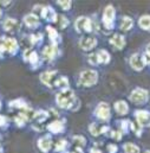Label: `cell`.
<instances>
[{"label":"cell","mask_w":150,"mask_h":153,"mask_svg":"<svg viewBox=\"0 0 150 153\" xmlns=\"http://www.w3.org/2000/svg\"><path fill=\"white\" fill-rule=\"evenodd\" d=\"M57 105L62 108H70L76 101L75 93L71 89H65L57 95Z\"/></svg>","instance_id":"obj_1"},{"label":"cell","mask_w":150,"mask_h":153,"mask_svg":"<svg viewBox=\"0 0 150 153\" xmlns=\"http://www.w3.org/2000/svg\"><path fill=\"white\" fill-rule=\"evenodd\" d=\"M80 83L83 85H86V87H90V85H93L97 83V79H98V74L95 71V70H85L80 74Z\"/></svg>","instance_id":"obj_2"},{"label":"cell","mask_w":150,"mask_h":153,"mask_svg":"<svg viewBox=\"0 0 150 153\" xmlns=\"http://www.w3.org/2000/svg\"><path fill=\"white\" fill-rule=\"evenodd\" d=\"M148 99V91L142 89V88H136L131 91L130 94V100L134 102V103H144Z\"/></svg>","instance_id":"obj_3"},{"label":"cell","mask_w":150,"mask_h":153,"mask_svg":"<svg viewBox=\"0 0 150 153\" xmlns=\"http://www.w3.org/2000/svg\"><path fill=\"white\" fill-rule=\"evenodd\" d=\"M0 48L2 51H8L10 53H14L18 49V43L14 38L2 37L0 39Z\"/></svg>","instance_id":"obj_4"},{"label":"cell","mask_w":150,"mask_h":153,"mask_svg":"<svg viewBox=\"0 0 150 153\" xmlns=\"http://www.w3.org/2000/svg\"><path fill=\"white\" fill-rule=\"evenodd\" d=\"M75 27L78 32H82V31H86V32H90L92 30V23L89 18H85V17H79L75 23Z\"/></svg>","instance_id":"obj_5"},{"label":"cell","mask_w":150,"mask_h":153,"mask_svg":"<svg viewBox=\"0 0 150 153\" xmlns=\"http://www.w3.org/2000/svg\"><path fill=\"white\" fill-rule=\"evenodd\" d=\"M113 19H115V8L111 5L107 6L103 14V23L108 29H111L113 26Z\"/></svg>","instance_id":"obj_6"},{"label":"cell","mask_w":150,"mask_h":153,"mask_svg":"<svg viewBox=\"0 0 150 153\" xmlns=\"http://www.w3.org/2000/svg\"><path fill=\"white\" fill-rule=\"evenodd\" d=\"M96 115L102 120L109 119L110 117V107H109V105L105 103V102H101L96 108Z\"/></svg>","instance_id":"obj_7"},{"label":"cell","mask_w":150,"mask_h":153,"mask_svg":"<svg viewBox=\"0 0 150 153\" xmlns=\"http://www.w3.org/2000/svg\"><path fill=\"white\" fill-rule=\"evenodd\" d=\"M136 119L141 127H148L150 126V113L147 111H137Z\"/></svg>","instance_id":"obj_8"},{"label":"cell","mask_w":150,"mask_h":153,"mask_svg":"<svg viewBox=\"0 0 150 153\" xmlns=\"http://www.w3.org/2000/svg\"><path fill=\"white\" fill-rule=\"evenodd\" d=\"M97 45V40L95 37H83L79 42V46L83 50H91Z\"/></svg>","instance_id":"obj_9"},{"label":"cell","mask_w":150,"mask_h":153,"mask_svg":"<svg viewBox=\"0 0 150 153\" xmlns=\"http://www.w3.org/2000/svg\"><path fill=\"white\" fill-rule=\"evenodd\" d=\"M130 65L132 67V69H135V70H137V71L142 70V69H143V67H144L143 58H142L138 53L132 55V56L130 57Z\"/></svg>","instance_id":"obj_10"},{"label":"cell","mask_w":150,"mask_h":153,"mask_svg":"<svg viewBox=\"0 0 150 153\" xmlns=\"http://www.w3.org/2000/svg\"><path fill=\"white\" fill-rule=\"evenodd\" d=\"M2 26H4V29H5L6 31L13 32V31H15V30L19 27V23H18L15 19H13V18H7V19L4 22Z\"/></svg>","instance_id":"obj_11"},{"label":"cell","mask_w":150,"mask_h":153,"mask_svg":"<svg viewBox=\"0 0 150 153\" xmlns=\"http://www.w3.org/2000/svg\"><path fill=\"white\" fill-rule=\"evenodd\" d=\"M110 44L113 45L116 49H118V50H121V49H123L124 48V45H125V39L123 36H121V35H113V37L110 39Z\"/></svg>","instance_id":"obj_12"},{"label":"cell","mask_w":150,"mask_h":153,"mask_svg":"<svg viewBox=\"0 0 150 153\" xmlns=\"http://www.w3.org/2000/svg\"><path fill=\"white\" fill-rule=\"evenodd\" d=\"M51 138L50 137H43L41 139H39V141H38V146H39V149L43 151V152H47L49 150H50V147H51Z\"/></svg>","instance_id":"obj_13"},{"label":"cell","mask_w":150,"mask_h":153,"mask_svg":"<svg viewBox=\"0 0 150 153\" xmlns=\"http://www.w3.org/2000/svg\"><path fill=\"white\" fill-rule=\"evenodd\" d=\"M57 52V46L54 45H49V46H45V49L43 50V55H44V58L45 59H52L54 57Z\"/></svg>","instance_id":"obj_14"},{"label":"cell","mask_w":150,"mask_h":153,"mask_svg":"<svg viewBox=\"0 0 150 153\" xmlns=\"http://www.w3.org/2000/svg\"><path fill=\"white\" fill-rule=\"evenodd\" d=\"M54 75H56V71H45V73H43L40 75V81L44 84L51 87L52 85V78H53Z\"/></svg>","instance_id":"obj_15"},{"label":"cell","mask_w":150,"mask_h":153,"mask_svg":"<svg viewBox=\"0 0 150 153\" xmlns=\"http://www.w3.org/2000/svg\"><path fill=\"white\" fill-rule=\"evenodd\" d=\"M43 17L45 18V19H47V20H50V22H56V19H57V16H56V12L53 11V8L52 7H44L43 8Z\"/></svg>","instance_id":"obj_16"},{"label":"cell","mask_w":150,"mask_h":153,"mask_svg":"<svg viewBox=\"0 0 150 153\" xmlns=\"http://www.w3.org/2000/svg\"><path fill=\"white\" fill-rule=\"evenodd\" d=\"M24 22L30 27H36L38 25V17L36 14H27L24 18Z\"/></svg>","instance_id":"obj_17"},{"label":"cell","mask_w":150,"mask_h":153,"mask_svg":"<svg viewBox=\"0 0 150 153\" xmlns=\"http://www.w3.org/2000/svg\"><path fill=\"white\" fill-rule=\"evenodd\" d=\"M115 109H116V112H117L118 114H121V115L126 114L128 111H129L128 105H126L124 101H118V102H116V105H115Z\"/></svg>","instance_id":"obj_18"},{"label":"cell","mask_w":150,"mask_h":153,"mask_svg":"<svg viewBox=\"0 0 150 153\" xmlns=\"http://www.w3.org/2000/svg\"><path fill=\"white\" fill-rule=\"evenodd\" d=\"M134 25V22L131 18L129 17H123L122 20H121V29L124 30V31H129Z\"/></svg>","instance_id":"obj_19"},{"label":"cell","mask_w":150,"mask_h":153,"mask_svg":"<svg viewBox=\"0 0 150 153\" xmlns=\"http://www.w3.org/2000/svg\"><path fill=\"white\" fill-rule=\"evenodd\" d=\"M47 128H49V131L52 132V133H59V132L63 131L64 126H63V123H62L60 121H53V122H51V123L49 125Z\"/></svg>","instance_id":"obj_20"},{"label":"cell","mask_w":150,"mask_h":153,"mask_svg":"<svg viewBox=\"0 0 150 153\" xmlns=\"http://www.w3.org/2000/svg\"><path fill=\"white\" fill-rule=\"evenodd\" d=\"M96 55H97V58H98V63H108L110 61V55L105 50H101Z\"/></svg>","instance_id":"obj_21"},{"label":"cell","mask_w":150,"mask_h":153,"mask_svg":"<svg viewBox=\"0 0 150 153\" xmlns=\"http://www.w3.org/2000/svg\"><path fill=\"white\" fill-rule=\"evenodd\" d=\"M108 128L107 127H99L97 123H91L90 125V132L92 135H99L101 133L105 132Z\"/></svg>","instance_id":"obj_22"},{"label":"cell","mask_w":150,"mask_h":153,"mask_svg":"<svg viewBox=\"0 0 150 153\" xmlns=\"http://www.w3.org/2000/svg\"><path fill=\"white\" fill-rule=\"evenodd\" d=\"M138 24H140V26L142 27V29H144V30H150V16H143V17H141L140 18V20H138Z\"/></svg>","instance_id":"obj_23"},{"label":"cell","mask_w":150,"mask_h":153,"mask_svg":"<svg viewBox=\"0 0 150 153\" xmlns=\"http://www.w3.org/2000/svg\"><path fill=\"white\" fill-rule=\"evenodd\" d=\"M54 85L56 87H59V88H66L68 89V87H69V79L65 76L58 77L56 79V82H54Z\"/></svg>","instance_id":"obj_24"},{"label":"cell","mask_w":150,"mask_h":153,"mask_svg":"<svg viewBox=\"0 0 150 153\" xmlns=\"http://www.w3.org/2000/svg\"><path fill=\"white\" fill-rule=\"evenodd\" d=\"M124 151H125V153H140V149L136 145L128 143L124 145Z\"/></svg>","instance_id":"obj_25"},{"label":"cell","mask_w":150,"mask_h":153,"mask_svg":"<svg viewBox=\"0 0 150 153\" xmlns=\"http://www.w3.org/2000/svg\"><path fill=\"white\" fill-rule=\"evenodd\" d=\"M66 146H68L66 140L62 139V140H59V141L56 144V147H54V149H56V151H59V152H60V151H63V150H64Z\"/></svg>","instance_id":"obj_26"},{"label":"cell","mask_w":150,"mask_h":153,"mask_svg":"<svg viewBox=\"0 0 150 153\" xmlns=\"http://www.w3.org/2000/svg\"><path fill=\"white\" fill-rule=\"evenodd\" d=\"M74 141L77 144L78 149H80L82 146H84V145H85V143H86V140H85L83 137H75V138H74Z\"/></svg>","instance_id":"obj_27"},{"label":"cell","mask_w":150,"mask_h":153,"mask_svg":"<svg viewBox=\"0 0 150 153\" xmlns=\"http://www.w3.org/2000/svg\"><path fill=\"white\" fill-rule=\"evenodd\" d=\"M11 106L12 107H18V108H25L26 107V103L23 100H15V101L11 102Z\"/></svg>","instance_id":"obj_28"},{"label":"cell","mask_w":150,"mask_h":153,"mask_svg":"<svg viewBox=\"0 0 150 153\" xmlns=\"http://www.w3.org/2000/svg\"><path fill=\"white\" fill-rule=\"evenodd\" d=\"M58 4L63 7V10H65V11H68V10H70L71 8V1H64V0H60V1H58Z\"/></svg>","instance_id":"obj_29"},{"label":"cell","mask_w":150,"mask_h":153,"mask_svg":"<svg viewBox=\"0 0 150 153\" xmlns=\"http://www.w3.org/2000/svg\"><path fill=\"white\" fill-rule=\"evenodd\" d=\"M46 30H47V32H49V35H50V39L54 40V39L57 38V31H56L54 29H52V27H47Z\"/></svg>","instance_id":"obj_30"},{"label":"cell","mask_w":150,"mask_h":153,"mask_svg":"<svg viewBox=\"0 0 150 153\" xmlns=\"http://www.w3.org/2000/svg\"><path fill=\"white\" fill-rule=\"evenodd\" d=\"M58 18L60 19V20H58V22H59V24H60V27H65V26H68L69 22H68V19H66L64 16H59Z\"/></svg>","instance_id":"obj_31"},{"label":"cell","mask_w":150,"mask_h":153,"mask_svg":"<svg viewBox=\"0 0 150 153\" xmlns=\"http://www.w3.org/2000/svg\"><path fill=\"white\" fill-rule=\"evenodd\" d=\"M89 62H90L91 64H97V63H98V58H97V55H96V53H92V55H90V56H89Z\"/></svg>","instance_id":"obj_32"},{"label":"cell","mask_w":150,"mask_h":153,"mask_svg":"<svg viewBox=\"0 0 150 153\" xmlns=\"http://www.w3.org/2000/svg\"><path fill=\"white\" fill-rule=\"evenodd\" d=\"M143 62L150 65V51H146L143 55Z\"/></svg>","instance_id":"obj_33"},{"label":"cell","mask_w":150,"mask_h":153,"mask_svg":"<svg viewBox=\"0 0 150 153\" xmlns=\"http://www.w3.org/2000/svg\"><path fill=\"white\" fill-rule=\"evenodd\" d=\"M108 151H109V153H116L117 152V146L113 145V144L109 145V146H108Z\"/></svg>","instance_id":"obj_34"},{"label":"cell","mask_w":150,"mask_h":153,"mask_svg":"<svg viewBox=\"0 0 150 153\" xmlns=\"http://www.w3.org/2000/svg\"><path fill=\"white\" fill-rule=\"evenodd\" d=\"M6 122H7V119H6L5 116L0 115V126H4V125H6Z\"/></svg>","instance_id":"obj_35"},{"label":"cell","mask_w":150,"mask_h":153,"mask_svg":"<svg viewBox=\"0 0 150 153\" xmlns=\"http://www.w3.org/2000/svg\"><path fill=\"white\" fill-rule=\"evenodd\" d=\"M90 153H102L99 150H97V149H91L90 150Z\"/></svg>","instance_id":"obj_36"},{"label":"cell","mask_w":150,"mask_h":153,"mask_svg":"<svg viewBox=\"0 0 150 153\" xmlns=\"http://www.w3.org/2000/svg\"><path fill=\"white\" fill-rule=\"evenodd\" d=\"M74 153H83V152H82V150H80V149H76V151Z\"/></svg>","instance_id":"obj_37"},{"label":"cell","mask_w":150,"mask_h":153,"mask_svg":"<svg viewBox=\"0 0 150 153\" xmlns=\"http://www.w3.org/2000/svg\"><path fill=\"white\" fill-rule=\"evenodd\" d=\"M0 4H2V5H8V1H1Z\"/></svg>","instance_id":"obj_38"},{"label":"cell","mask_w":150,"mask_h":153,"mask_svg":"<svg viewBox=\"0 0 150 153\" xmlns=\"http://www.w3.org/2000/svg\"><path fill=\"white\" fill-rule=\"evenodd\" d=\"M148 51H150V44H148Z\"/></svg>","instance_id":"obj_39"},{"label":"cell","mask_w":150,"mask_h":153,"mask_svg":"<svg viewBox=\"0 0 150 153\" xmlns=\"http://www.w3.org/2000/svg\"><path fill=\"white\" fill-rule=\"evenodd\" d=\"M1 53H2V50H1V48H0V56H1Z\"/></svg>","instance_id":"obj_40"},{"label":"cell","mask_w":150,"mask_h":153,"mask_svg":"<svg viewBox=\"0 0 150 153\" xmlns=\"http://www.w3.org/2000/svg\"><path fill=\"white\" fill-rule=\"evenodd\" d=\"M144 153H150V151H146Z\"/></svg>","instance_id":"obj_41"},{"label":"cell","mask_w":150,"mask_h":153,"mask_svg":"<svg viewBox=\"0 0 150 153\" xmlns=\"http://www.w3.org/2000/svg\"><path fill=\"white\" fill-rule=\"evenodd\" d=\"M0 152H1V146H0Z\"/></svg>","instance_id":"obj_42"},{"label":"cell","mask_w":150,"mask_h":153,"mask_svg":"<svg viewBox=\"0 0 150 153\" xmlns=\"http://www.w3.org/2000/svg\"><path fill=\"white\" fill-rule=\"evenodd\" d=\"M0 17H1V11H0Z\"/></svg>","instance_id":"obj_43"},{"label":"cell","mask_w":150,"mask_h":153,"mask_svg":"<svg viewBox=\"0 0 150 153\" xmlns=\"http://www.w3.org/2000/svg\"><path fill=\"white\" fill-rule=\"evenodd\" d=\"M0 107H1V102H0Z\"/></svg>","instance_id":"obj_44"}]
</instances>
